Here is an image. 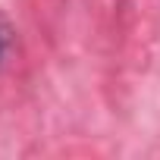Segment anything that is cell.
<instances>
[{"label": "cell", "instance_id": "6da1fadb", "mask_svg": "<svg viewBox=\"0 0 160 160\" xmlns=\"http://www.w3.org/2000/svg\"><path fill=\"white\" fill-rule=\"evenodd\" d=\"M0 60H3V41H0Z\"/></svg>", "mask_w": 160, "mask_h": 160}]
</instances>
